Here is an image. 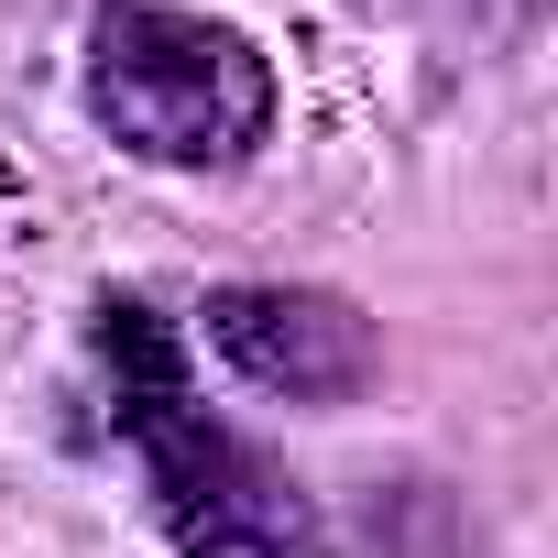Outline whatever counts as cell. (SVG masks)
Wrapping results in <instances>:
<instances>
[{
	"mask_svg": "<svg viewBox=\"0 0 558 558\" xmlns=\"http://www.w3.org/2000/svg\"><path fill=\"white\" fill-rule=\"evenodd\" d=\"M208 351L286 405H340V395L373 384V318L329 286H219Z\"/></svg>",
	"mask_w": 558,
	"mask_h": 558,
	"instance_id": "3",
	"label": "cell"
},
{
	"mask_svg": "<svg viewBox=\"0 0 558 558\" xmlns=\"http://www.w3.org/2000/svg\"><path fill=\"white\" fill-rule=\"evenodd\" d=\"M0 186H12V175H0Z\"/></svg>",
	"mask_w": 558,
	"mask_h": 558,
	"instance_id": "4",
	"label": "cell"
},
{
	"mask_svg": "<svg viewBox=\"0 0 558 558\" xmlns=\"http://www.w3.org/2000/svg\"><path fill=\"white\" fill-rule=\"evenodd\" d=\"M88 110L143 165H230L274 121V66L252 34L175 12V0H110L88 23Z\"/></svg>",
	"mask_w": 558,
	"mask_h": 558,
	"instance_id": "2",
	"label": "cell"
},
{
	"mask_svg": "<svg viewBox=\"0 0 558 558\" xmlns=\"http://www.w3.org/2000/svg\"><path fill=\"white\" fill-rule=\"evenodd\" d=\"M99 351H110V427L132 438L175 558H329L318 504L274 471V449H252L186 395V362L154 307H99Z\"/></svg>",
	"mask_w": 558,
	"mask_h": 558,
	"instance_id": "1",
	"label": "cell"
}]
</instances>
